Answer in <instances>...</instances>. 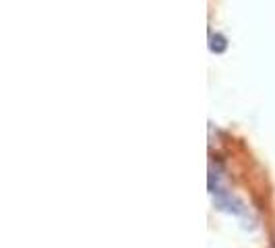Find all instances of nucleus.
Listing matches in <instances>:
<instances>
[{
    "label": "nucleus",
    "mask_w": 275,
    "mask_h": 248,
    "mask_svg": "<svg viewBox=\"0 0 275 248\" xmlns=\"http://www.w3.org/2000/svg\"><path fill=\"white\" fill-rule=\"evenodd\" d=\"M209 50H211L213 54H224V52L228 50V40H226V36H222V34H211V36H209Z\"/></svg>",
    "instance_id": "obj_1"
}]
</instances>
